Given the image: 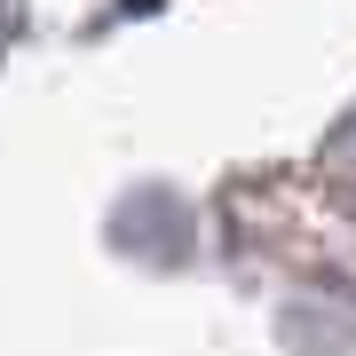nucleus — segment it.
I'll use <instances>...</instances> for the list:
<instances>
[{"instance_id":"nucleus-1","label":"nucleus","mask_w":356,"mask_h":356,"mask_svg":"<svg viewBox=\"0 0 356 356\" xmlns=\"http://www.w3.org/2000/svg\"><path fill=\"white\" fill-rule=\"evenodd\" d=\"M16 24H24V0H0V48L16 40Z\"/></svg>"}]
</instances>
